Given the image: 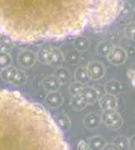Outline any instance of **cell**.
Masks as SVG:
<instances>
[{
	"instance_id": "4dcf8cb0",
	"label": "cell",
	"mask_w": 135,
	"mask_h": 150,
	"mask_svg": "<svg viewBox=\"0 0 135 150\" xmlns=\"http://www.w3.org/2000/svg\"><path fill=\"white\" fill-rule=\"evenodd\" d=\"M76 148H77V149H90L88 142L85 141V140H80V142H78Z\"/></svg>"
},
{
	"instance_id": "6da1fadb",
	"label": "cell",
	"mask_w": 135,
	"mask_h": 150,
	"mask_svg": "<svg viewBox=\"0 0 135 150\" xmlns=\"http://www.w3.org/2000/svg\"><path fill=\"white\" fill-rule=\"evenodd\" d=\"M95 0H0V32L11 40L61 39L89 24Z\"/></svg>"
},
{
	"instance_id": "7c38bea8",
	"label": "cell",
	"mask_w": 135,
	"mask_h": 150,
	"mask_svg": "<svg viewBox=\"0 0 135 150\" xmlns=\"http://www.w3.org/2000/svg\"><path fill=\"white\" fill-rule=\"evenodd\" d=\"M80 94L84 96V98L87 101L88 104L94 103L100 98L95 87H85L81 91Z\"/></svg>"
},
{
	"instance_id": "9c48e42d",
	"label": "cell",
	"mask_w": 135,
	"mask_h": 150,
	"mask_svg": "<svg viewBox=\"0 0 135 150\" xmlns=\"http://www.w3.org/2000/svg\"><path fill=\"white\" fill-rule=\"evenodd\" d=\"M99 102L102 110H116L118 108V98L116 95L106 93L99 99Z\"/></svg>"
},
{
	"instance_id": "f546056e",
	"label": "cell",
	"mask_w": 135,
	"mask_h": 150,
	"mask_svg": "<svg viewBox=\"0 0 135 150\" xmlns=\"http://www.w3.org/2000/svg\"><path fill=\"white\" fill-rule=\"evenodd\" d=\"M127 76L131 81L132 84L135 87V64L131 66L129 70L127 71Z\"/></svg>"
},
{
	"instance_id": "83f0119b",
	"label": "cell",
	"mask_w": 135,
	"mask_h": 150,
	"mask_svg": "<svg viewBox=\"0 0 135 150\" xmlns=\"http://www.w3.org/2000/svg\"><path fill=\"white\" fill-rule=\"evenodd\" d=\"M124 34L128 39L135 40V22H130L125 26Z\"/></svg>"
},
{
	"instance_id": "e0dca14e",
	"label": "cell",
	"mask_w": 135,
	"mask_h": 150,
	"mask_svg": "<svg viewBox=\"0 0 135 150\" xmlns=\"http://www.w3.org/2000/svg\"><path fill=\"white\" fill-rule=\"evenodd\" d=\"M87 142L90 149H103L105 145L106 144L103 137L100 135H96L89 138Z\"/></svg>"
},
{
	"instance_id": "4fadbf2b",
	"label": "cell",
	"mask_w": 135,
	"mask_h": 150,
	"mask_svg": "<svg viewBox=\"0 0 135 150\" xmlns=\"http://www.w3.org/2000/svg\"><path fill=\"white\" fill-rule=\"evenodd\" d=\"M52 52L53 47H43L38 51L37 59L41 64H52Z\"/></svg>"
},
{
	"instance_id": "ba28073f",
	"label": "cell",
	"mask_w": 135,
	"mask_h": 150,
	"mask_svg": "<svg viewBox=\"0 0 135 150\" xmlns=\"http://www.w3.org/2000/svg\"><path fill=\"white\" fill-rule=\"evenodd\" d=\"M37 59V55L30 50H23L18 55V63L23 68H31Z\"/></svg>"
},
{
	"instance_id": "8fae6325",
	"label": "cell",
	"mask_w": 135,
	"mask_h": 150,
	"mask_svg": "<svg viewBox=\"0 0 135 150\" xmlns=\"http://www.w3.org/2000/svg\"><path fill=\"white\" fill-rule=\"evenodd\" d=\"M63 102H64V98L62 94L57 91L49 92V93L46 97V103L50 108L52 109L60 107Z\"/></svg>"
},
{
	"instance_id": "5b68a950",
	"label": "cell",
	"mask_w": 135,
	"mask_h": 150,
	"mask_svg": "<svg viewBox=\"0 0 135 150\" xmlns=\"http://www.w3.org/2000/svg\"><path fill=\"white\" fill-rule=\"evenodd\" d=\"M101 117V121L108 128L112 130L120 129L123 123V120L122 116L120 115L119 113L116 111V110H103Z\"/></svg>"
},
{
	"instance_id": "cb8c5ba5",
	"label": "cell",
	"mask_w": 135,
	"mask_h": 150,
	"mask_svg": "<svg viewBox=\"0 0 135 150\" xmlns=\"http://www.w3.org/2000/svg\"><path fill=\"white\" fill-rule=\"evenodd\" d=\"M12 64V58L9 53L0 51V69H5Z\"/></svg>"
},
{
	"instance_id": "7a4b0ae2",
	"label": "cell",
	"mask_w": 135,
	"mask_h": 150,
	"mask_svg": "<svg viewBox=\"0 0 135 150\" xmlns=\"http://www.w3.org/2000/svg\"><path fill=\"white\" fill-rule=\"evenodd\" d=\"M49 113L19 92L0 91V149H69Z\"/></svg>"
},
{
	"instance_id": "1f68e13d",
	"label": "cell",
	"mask_w": 135,
	"mask_h": 150,
	"mask_svg": "<svg viewBox=\"0 0 135 150\" xmlns=\"http://www.w3.org/2000/svg\"><path fill=\"white\" fill-rule=\"evenodd\" d=\"M128 144H129V149L135 150V136L131 137L128 139Z\"/></svg>"
},
{
	"instance_id": "8992f818",
	"label": "cell",
	"mask_w": 135,
	"mask_h": 150,
	"mask_svg": "<svg viewBox=\"0 0 135 150\" xmlns=\"http://www.w3.org/2000/svg\"><path fill=\"white\" fill-rule=\"evenodd\" d=\"M107 60L114 65H122L127 61V54L126 50L122 47L114 46L111 52L106 56Z\"/></svg>"
},
{
	"instance_id": "d4e9b609",
	"label": "cell",
	"mask_w": 135,
	"mask_h": 150,
	"mask_svg": "<svg viewBox=\"0 0 135 150\" xmlns=\"http://www.w3.org/2000/svg\"><path fill=\"white\" fill-rule=\"evenodd\" d=\"M113 143L118 149H129L128 138L125 136H119L113 140Z\"/></svg>"
},
{
	"instance_id": "ffe728a7",
	"label": "cell",
	"mask_w": 135,
	"mask_h": 150,
	"mask_svg": "<svg viewBox=\"0 0 135 150\" xmlns=\"http://www.w3.org/2000/svg\"><path fill=\"white\" fill-rule=\"evenodd\" d=\"M114 47L113 44L109 41H102L101 42L98 43L97 47H96V51L97 54L101 56H106L109 54V53L111 52V48Z\"/></svg>"
},
{
	"instance_id": "2e32d148",
	"label": "cell",
	"mask_w": 135,
	"mask_h": 150,
	"mask_svg": "<svg viewBox=\"0 0 135 150\" xmlns=\"http://www.w3.org/2000/svg\"><path fill=\"white\" fill-rule=\"evenodd\" d=\"M70 104L73 110H82L87 106L88 103L85 100V98H84V96L79 93V94L73 95L72 97L71 100H70Z\"/></svg>"
},
{
	"instance_id": "5bb4252c",
	"label": "cell",
	"mask_w": 135,
	"mask_h": 150,
	"mask_svg": "<svg viewBox=\"0 0 135 150\" xmlns=\"http://www.w3.org/2000/svg\"><path fill=\"white\" fill-rule=\"evenodd\" d=\"M42 85L46 90H48L49 92H54V91H58V89L61 86V82L53 75L43 80Z\"/></svg>"
},
{
	"instance_id": "f1b7e54d",
	"label": "cell",
	"mask_w": 135,
	"mask_h": 150,
	"mask_svg": "<svg viewBox=\"0 0 135 150\" xmlns=\"http://www.w3.org/2000/svg\"><path fill=\"white\" fill-rule=\"evenodd\" d=\"M85 87L84 84H81L80 82L78 81H74L73 82L70 87H69V93L71 95H76L79 94L81 93V91L83 90V88Z\"/></svg>"
},
{
	"instance_id": "d6a6232c",
	"label": "cell",
	"mask_w": 135,
	"mask_h": 150,
	"mask_svg": "<svg viewBox=\"0 0 135 150\" xmlns=\"http://www.w3.org/2000/svg\"><path fill=\"white\" fill-rule=\"evenodd\" d=\"M103 149H110V150H113V149H118V148H117V146L112 142V143H106V145H105V147H104Z\"/></svg>"
},
{
	"instance_id": "44dd1931",
	"label": "cell",
	"mask_w": 135,
	"mask_h": 150,
	"mask_svg": "<svg viewBox=\"0 0 135 150\" xmlns=\"http://www.w3.org/2000/svg\"><path fill=\"white\" fill-rule=\"evenodd\" d=\"M57 126L61 130H68L71 126V121L66 115H58L54 119Z\"/></svg>"
},
{
	"instance_id": "4316f807",
	"label": "cell",
	"mask_w": 135,
	"mask_h": 150,
	"mask_svg": "<svg viewBox=\"0 0 135 150\" xmlns=\"http://www.w3.org/2000/svg\"><path fill=\"white\" fill-rule=\"evenodd\" d=\"M64 60V56L62 53V51L57 47H53V52H52V64H60Z\"/></svg>"
},
{
	"instance_id": "277c9868",
	"label": "cell",
	"mask_w": 135,
	"mask_h": 150,
	"mask_svg": "<svg viewBox=\"0 0 135 150\" xmlns=\"http://www.w3.org/2000/svg\"><path fill=\"white\" fill-rule=\"evenodd\" d=\"M1 77L4 81L16 86L23 85L26 81V75L24 71L19 70L11 65L2 70Z\"/></svg>"
},
{
	"instance_id": "30bf717a",
	"label": "cell",
	"mask_w": 135,
	"mask_h": 150,
	"mask_svg": "<svg viewBox=\"0 0 135 150\" xmlns=\"http://www.w3.org/2000/svg\"><path fill=\"white\" fill-rule=\"evenodd\" d=\"M83 122H84V126L85 127L86 129L95 130L99 127L102 121H101V117L100 115H98L97 113L91 112V113L87 114L84 117Z\"/></svg>"
},
{
	"instance_id": "9a60e30c",
	"label": "cell",
	"mask_w": 135,
	"mask_h": 150,
	"mask_svg": "<svg viewBox=\"0 0 135 150\" xmlns=\"http://www.w3.org/2000/svg\"><path fill=\"white\" fill-rule=\"evenodd\" d=\"M105 90L106 93L112 95H118L122 90V83L117 80H111L105 85Z\"/></svg>"
},
{
	"instance_id": "3957f363",
	"label": "cell",
	"mask_w": 135,
	"mask_h": 150,
	"mask_svg": "<svg viewBox=\"0 0 135 150\" xmlns=\"http://www.w3.org/2000/svg\"><path fill=\"white\" fill-rule=\"evenodd\" d=\"M122 8V0H95L89 24L93 28H103L114 21Z\"/></svg>"
},
{
	"instance_id": "ac0fdd59",
	"label": "cell",
	"mask_w": 135,
	"mask_h": 150,
	"mask_svg": "<svg viewBox=\"0 0 135 150\" xmlns=\"http://www.w3.org/2000/svg\"><path fill=\"white\" fill-rule=\"evenodd\" d=\"M90 40L88 39L86 37L84 36H79L74 39L73 42V46L76 50H78L79 52H85L86 51L88 48L90 47Z\"/></svg>"
},
{
	"instance_id": "d6986e66",
	"label": "cell",
	"mask_w": 135,
	"mask_h": 150,
	"mask_svg": "<svg viewBox=\"0 0 135 150\" xmlns=\"http://www.w3.org/2000/svg\"><path fill=\"white\" fill-rule=\"evenodd\" d=\"M74 79L75 81H78L81 84H86L90 80L89 75H88L86 67H79L76 69L74 72Z\"/></svg>"
},
{
	"instance_id": "7402d4cb",
	"label": "cell",
	"mask_w": 135,
	"mask_h": 150,
	"mask_svg": "<svg viewBox=\"0 0 135 150\" xmlns=\"http://www.w3.org/2000/svg\"><path fill=\"white\" fill-rule=\"evenodd\" d=\"M54 76L57 79L59 80V81L61 82V84H65L67 81H69L70 78V73L66 68L64 67H59L55 71Z\"/></svg>"
},
{
	"instance_id": "52a82bcc",
	"label": "cell",
	"mask_w": 135,
	"mask_h": 150,
	"mask_svg": "<svg viewBox=\"0 0 135 150\" xmlns=\"http://www.w3.org/2000/svg\"><path fill=\"white\" fill-rule=\"evenodd\" d=\"M88 75L90 80L98 81L101 79L106 74V67L103 64L99 61H92L86 65Z\"/></svg>"
},
{
	"instance_id": "484cf974",
	"label": "cell",
	"mask_w": 135,
	"mask_h": 150,
	"mask_svg": "<svg viewBox=\"0 0 135 150\" xmlns=\"http://www.w3.org/2000/svg\"><path fill=\"white\" fill-rule=\"evenodd\" d=\"M80 52H79L78 50L75 49L73 50V51H69L67 55H66V60L67 62H69V64H77L80 62V59H81V56L80 54Z\"/></svg>"
},
{
	"instance_id": "603a6c76",
	"label": "cell",
	"mask_w": 135,
	"mask_h": 150,
	"mask_svg": "<svg viewBox=\"0 0 135 150\" xmlns=\"http://www.w3.org/2000/svg\"><path fill=\"white\" fill-rule=\"evenodd\" d=\"M10 38L7 36H0V51L9 53L12 50L13 43L10 41Z\"/></svg>"
}]
</instances>
